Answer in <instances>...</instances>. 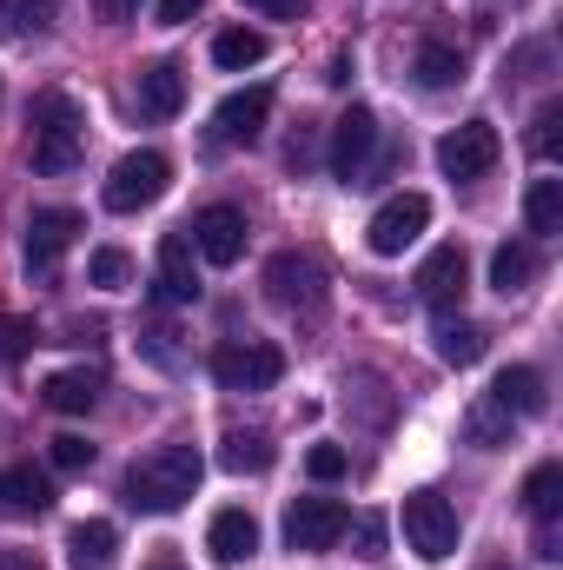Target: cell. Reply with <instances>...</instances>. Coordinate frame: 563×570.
Returning <instances> with one entry per match:
<instances>
[{"label": "cell", "instance_id": "obj_11", "mask_svg": "<svg viewBox=\"0 0 563 570\" xmlns=\"http://www.w3.org/2000/svg\"><path fill=\"white\" fill-rule=\"evenodd\" d=\"M266 285H273V305H285V312H318L325 305V279L305 253H279L266 266Z\"/></svg>", "mask_w": 563, "mask_h": 570}, {"label": "cell", "instance_id": "obj_36", "mask_svg": "<svg viewBox=\"0 0 563 570\" xmlns=\"http://www.w3.org/2000/svg\"><path fill=\"white\" fill-rule=\"evenodd\" d=\"M557 127H563V114L544 107V114H537V134H531V153H537V159H557Z\"/></svg>", "mask_w": 563, "mask_h": 570}, {"label": "cell", "instance_id": "obj_24", "mask_svg": "<svg viewBox=\"0 0 563 570\" xmlns=\"http://www.w3.org/2000/svg\"><path fill=\"white\" fill-rule=\"evenodd\" d=\"M412 73H418V87L444 94V87H457V80H464V60H457V47H444V40H424L418 60H412Z\"/></svg>", "mask_w": 563, "mask_h": 570}, {"label": "cell", "instance_id": "obj_31", "mask_svg": "<svg viewBox=\"0 0 563 570\" xmlns=\"http://www.w3.org/2000/svg\"><path fill=\"white\" fill-rule=\"evenodd\" d=\"M305 471H312L318 484H338V478L352 471V458H345V444H312V451H305Z\"/></svg>", "mask_w": 563, "mask_h": 570}, {"label": "cell", "instance_id": "obj_40", "mask_svg": "<svg viewBox=\"0 0 563 570\" xmlns=\"http://www.w3.org/2000/svg\"><path fill=\"white\" fill-rule=\"evenodd\" d=\"M93 13H100V20H134L140 0H93Z\"/></svg>", "mask_w": 563, "mask_h": 570}, {"label": "cell", "instance_id": "obj_18", "mask_svg": "<svg viewBox=\"0 0 563 570\" xmlns=\"http://www.w3.org/2000/svg\"><path fill=\"white\" fill-rule=\"evenodd\" d=\"M113 558H120V531L107 518H87L67 531V564L73 570H113Z\"/></svg>", "mask_w": 563, "mask_h": 570}, {"label": "cell", "instance_id": "obj_1", "mask_svg": "<svg viewBox=\"0 0 563 570\" xmlns=\"http://www.w3.org/2000/svg\"><path fill=\"white\" fill-rule=\"evenodd\" d=\"M199 478H206V458L192 444H159V451H146L140 464L127 471V504L166 518V511H179L199 491Z\"/></svg>", "mask_w": 563, "mask_h": 570}, {"label": "cell", "instance_id": "obj_14", "mask_svg": "<svg viewBox=\"0 0 563 570\" xmlns=\"http://www.w3.org/2000/svg\"><path fill=\"white\" fill-rule=\"evenodd\" d=\"M40 511H53V484H47V471H33V464H7V471H0V518H40Z\"/></svg>", "mask_w": 563, "mask_h": 570}, {"label": "cell", "instance_id": "obj_32", "mask_svg": "<svg viewBox=\"0 0 563 570\" xmlns=\"http://www.w3.org/2000/svg\"><path fill=\"white\" fill-rule=\"evenodd\" d=\"M53 0H0V33H20V27H47Z\"/></svg>", "mask_w": 563, "mask_h": 570}, {"label": "cell", "instance_id": "obj_19", "mask_svg": "<svg viewBox=\"0 0 563 570\" xmlns=\"http://www.w3.org/2000/svg\"><path fill=\"white\" fill-rule=\"evenodd\" d=\"M179 107H186V73L172 60H152L140 73V114L146 120H172Z\"/></svg>", "mask_w": 563, "mask_h": 570}, {"label": "cell", "instance_id": "obj_15", "mask_svg": "<svg viewBox=\"0 0 563 570\" xmlns=\"http://www.w3.org/2000/svg\"><path fill=\"white\" fill-rule=\"evenodd\" d=\"M159 298H172V305L199 298V266H192V239L186 233L159 239Z\"/></svg>", "mask_w": 563, "mask_h": 570}, {"label": "cell", "instance_id": "obj_21", "mask_svg": "<svg viewBox=\"0 0 563 570\" xmlns=\"http://www.w3.org/2000/svg\"><path fill=\"white\" fill-rule=\"evenodd\" d=\"M437 358H444V365H457V372H464V365H477V358H484V325H471V318H451V312H444V318H437Z\"/></svg>", "mask_w": 563, "mask_h": 570}, {"label": "cell", "instance_id": "obj_10", "mask_svg": "<svg viewBox=\"0 0 563 570\" xmlns=\"http://www.w3.org/2000/svg\"><path fill=\"white\" fill-rule=\"evenodd\" d=\"M464 279H471V259H464V246L451 239V246H437V253H424L418 266V298L431 305V312H451L457 298H464Z\"/></svg>", "mask_w": 563, "mask_h": 570}, {"label": "cell", "instance_id": "obj_17", "mask_svg": "<svg viewBox=\"0 0 563 570\" xmlns=\"http://www.w3.org/2000/svg\"><path fill=\"white\" fill-rule=\"evenodd\" d=\"M206 551L219 558V564H246L253 551H259V524H253V511H219L213 518V531H206Z\"/></svg>", "mask_w": 563, "mask_h": 570}, {"label": "cell", "instance_id": "obj_29", "mask_svg": "<svg viewBox=\"0 0 563 570\" xmlns=\"http://www.w3.org/2000/svg\"><path fill=\"white\" fill-rule=\"evenodd\" d=\"M80 166V134H33V173H73Z\"/></svg>", "mask_w": 563, "mask_h": 570}, {"label": "cell", "instance_id": "obj_35", "mask_svg": "<svg viewBox=\"0 0 563 570\" xmlns=\"http://www.w3.org/2000/svg\"><path fill=\"white\" fill-rule=\"evenodd\" d=\"M87 464H93V444L73 438V431H60L53 438V471H87Z\"/></svg>", "mask_w": 563, "mask_h": 570}, {"label": "cell", "instance_id": "obj_23", "mask_svg": "<svg viewBox=\"0 0 563 570\" xmlns=\"http://www.w3.org/2000/svg\"><path fill=\"white\" fill-rule=\"evenodd\" d=\"M273 458H279V451H273L266 431H226V451H219L226 471H239V478H246V471H273Z\"/></svg>", "mask_w": 563, "mask_h": 570}, {"label": "cell", "instance_id": "obj_33", "mask_svg": "<svg viewBox=\"0 0 563 570\" xmlns=\"http://www.w3.org/2000/svg\"><path fill=\"white\" fill-rule=\"evenodd\" d=\"M127 273H134V259H127L120 246H100V253L87 259V279L93 285H127Z\"/></svg>", "mask_w": 563, "mask_h": 570}, {"label": "cell", "instance_id": "obj_41", "mask_svg": "<svg viewBox=\"0 0 563 570\" xmlns=\"http://www.w3.org/2000/svg\"><path fill=\"white\" fill-rule=\"evenodd\" d=\"M246 7H259V13H273V20H285V13H298V0H246Z\"/></svg>", "mask_w": 563, "mask_h": 570}, {"label": "cell", "instance_id": "obj_8", "mask_svg": "<svg viewBox=\"0 0 563 570\" xmlns=\"http://www.w3.org/2000/svg\"><path fill=\"white\" fill-rule=\"evenodd\" d=\"M345 524H352V511L338 498H298L285 511V544L292 551H332L345 538Z\"/></svg>", "mask_w": 563, "mask_h": 570}, {"label": "cell", "instance_id": "obj_39", "mask_svg": "<svg viewBox=\"0 0 563 570\" xmlns=\"http://www.w3.org/2000/svg\"><path fill=\"white\" fill-rule=\"evenodd\" d=\"M358 544H365V558H378V551H385V524L365 518V524H358Z\"/></svg>", "mask_w": 563, "mask_h": 570}, {"label": "cell", "instance_id": "obj_22", "mask_svg": "<svg viewBox=\"0 0 563 570\" xmlns=\"http://www.w3.org/2000/svg\"><path fill=\"white\" fill-rule=\"evenodd\" d=\"M213 60H219L226 73H246V67L266 60V33H259V27H226V33L213 40Z\"/></svg>", "mask_w": 563, "mask_h": 570}, {"label": "cell", "instance_id": "obj_34", "mask_svg": "<svg viewBox=\"0 0 563 570\" xmlns=\"http://www.w3.org/2000/svg\"><path fill=\"white\" fill-rule=\"evenodd\" d=\"M40 338H33V318H0V365L7 358H27Z\"/></svg>", "mask_w": 563, "mask_h": 570}, {"label": "cell", "instance_id": "obj_38", "mask_svg": "<svg viewBox=\"0 0 563 570\" xmlns=\"http://www.w3.org/2000/svg\"><path fill=\"white\" fill-rule=\"evenodd\" d=\"M537 558H563V538H557V518H537Z\"/></svg>", "mask_w": 563, "mask_h": 570}, {"label": "cell", "instance_id": "obj_30", "mask_svg": "<svg viewBox=\"0 0 563 570\" xmlns=\"http://www.w3.org/2000/svg\"><path fill=\"white\" fill-rule=\"evenodd\" d=\"M33 134H80V107L67 94H33Z\"/></svg>", "mask_w": 563, "mask_h": 570}, {"label": "cell", "instance_id": "obj_5", "mask_svg": "<svg viewBox=\"0 0 563 570\" xmlns=\"http://www.w3.org/2000/svg\"><path fill=\"white\" fill-rule=\"evenodd\" d=\"M497 153H504V140L491 120H464L437 140V166H444V179H484L497 166Z\"/></svg>", "mask_w": 563, "mask_h": 570}, {"label": "cell", "instance_id": "obj_26", "mask_svg": "<svg viewBox=\"0 0 563 570\" xmlns=\"http://www.w3.org/2000/svg\"><path fill=\"white\" fill-rule=\"evenodd\" d=\"M524 219H531V233H563V179H531Z\"/></svg>", "mask_w": 563, "mask_h": 570}, {"label": "cell", "instance_id": "obj_13", "mask_svg": "<svg viewBox=\"0 0 563 570\" xmlns=\"http://www.w3.org/2000/svg\"><path fill=\"white\" fill-rule=\"evenodd\" d=\"M266 120H273V87H246V94H233V100L219 107V140L253 146L266 134Z\"/></svg>", "mask_w": 563, "mask_h": 570}, {"label": "cell", "instance_id": "obj_2", "mask_svg": "<svg viewBox=\"0 0 563 570\" xmlns=\"http://www.w3.org/2000/svg\"><path fill=\"white\" fill-rule=\"evenodd\" d=\"M213 379L226 392H273L285 379V352L273 338H226L213 345Z\"/></svg>", "mask_w": 563, "mask_h": 570}, {"label": "cell", "instance_id": "obj_4", "mask_svg": "<svg viewBox=\"0 0 563 570\" xmlns=\"http://www.w3.org/2000/svg\"><path fill=\"white\" fill-rule=\"evenodd\" d=\"M405 544L418 551L424 564L457 558V511H451L437 491H412V498H405Z\"/></svg>", "mask_w": 563, "mask_h": 570}, {"label": "cell", "instance_id": "obj_42", "mask_svg": "<svg viewBox=\"0 0 563 570\" xmlns=\"http://www.w3.org/2000/svg\"><path fill=\"white\" fill-rule=\"evenodd\" d=\"M146 570H179V564H172V558H159V564H146Z\"/></svg>", "mask_w": 563, "mask_h": 570}, {"label": "cell", "instance_id": "obj_25", "mask_svg": "<svg viewBox=\"0 0 563 570\" xmlns=\"http://www.w3.org/2000/svg\"><path fill=\"white\" fill-rule=\"evenodd\" d=\"M537 279V253L531 246H497L491 253V285L511 298V292H524V285Z\"/></svg>", "mask_w": 563, "mask_h": 570}, {"label": "cell", "instance_id": "obj_16", "mask_svg": "<svg viewBox=\"0 0 563 570\" xmlns=\"http://www.w3.org/2000/svg\"><path fill=\"white\" fill-rule=\"evenodd\" d=\"M491 399H497L504 412H517V419H537V412L551 405V392H544V372H537V365H504V372H497V385H491Z\"/></svg>", "mask_w": 563, "mask_h": 570}, {"label": "cell", "instance_id": "obj_37", "mask_svg": "<svg viewBox=\"0 0 563 570\" xmlns=\"http://www.w3.org/2000/svg\"><path fill=\"white\" fill-rule=\"evenodd\" d=\"M199 13H206V0H159V27H186Z\"/></svg>", "mask_w": 563, "mask_h": 570}, {"label": "cell", "instance_id": "obj_20", "mask_svg": "<svg viewBox=\"0 0 563 570\" xmlns=\"http://www.w3.org/2000/svg\"><path fill=\"white\" fill-rule=\"evenodd\" d=\"M40 399L53 405V412H67V419H80V412H93L100 405V372H53L47 385H40Z\"/></svg>", "mask_w": 563, "mask_h": 570}, {"label": "cell", "instance_id": "obj_28", "mask_svg": "<svg viewBox=\"0 0 563 570\" xmlns=\"http://www.w3.org/2000/svg\"><path fill=\"white\" fill-rule=\"evenodd\" d=\"M524 511L531 518H557L563 511V464H537L524 478Z\"/></svg>", "mask_w": 563, "mask_h": 570}, {"label": "cell", "instance_id": "obj_27", "mask_svg": "<svg viewBox=\"0 0 563 570\" xmlns=\"http://www.w3.org/2000/svg\"><path fill=\"white\" fill-rule=\"evenodd\" d=\"M464 431H471V444L504 451V444H511V412H504L497 399H477V405H471V419H464Z\"/></svg>", "mask_w": 563, "mask_h": 570}, {"label": "cell", "instance_id": "obj_12", "mask_svg": "<svg viewBox=\"0 0 563 570\" xmlns=\"http://www.w3.org/2000/svg\"><path fill=\"white\" fill-rule=\"evenodd\" d=\"M372 146H378V120H372V107H352V114L332 127V173H338L345 186H358Z\"/></svg>", "mask_w": 563, "mask_h": 570}, {"label": "cell", "instance_id": "obj_7", "mask_svg": "<svg viewBox=\"0 0 563 570\" xmlns=\"http://www.w3.org/2000/svg\"><path fill=\"white\" fill-rule=\"evenodd\" d=\"M73 233H80V213L73 206H40L27 219V279H53V266L73 246Z\"/></svg>", "mask_w": 563, "mask_h": 570}, {"label": "cell", "instance_id": "obj_3", "mask_svg": "<svg viewBox=\"0 0 563 570\" xmlns=\"http://www.w3.org/2000/svg\"><path fill=\"white\" fill-rule=\"evenodd\" d=\"M172 186V166H166V153H127L113 173H107V186H100V199L113 206V213H140V206H152L159 193Z\"/></svg>", "mask_w": 563, "mask_h": 570}, {"label": "cell", "instance_id": "obj_9", "mask_svg": "<svg viewBox=\"0 0 563 570\" xmlns=\"http://www.w3.org/2000/svg\"><path fill=\"white\" fill-rule=\"evenodd\" d=\"M192 253L213 266H239L246 259V213L239 206H206L192 219Z\"/></svg>", "mask_w": 563, "mask_h": 570}, {"label": "cell", "instance_id": "obj_6", "mask_svg": "<svg viewBox=\"0 0 563 570\" xmlns=\"http://www.w3.org/2000/svg\"><path fill=\"white\" fill-rule=\"evenodd\" d=\"M431 226V199L424 193H398V199H385L378 213H372V253L378 259H398L405 246H418V233Z\"/></svg>", "mask_w": 563, "mask_h": 570}]
</instances>
